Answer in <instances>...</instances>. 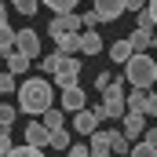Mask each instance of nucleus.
<instances>
[{
    "label": "nucleus",
    "instance_id": "nucleus-21",
    "mask_svg": "<svg viewBox=\"0 0 157 157\" xmlns=\"http://www.w3.org/2000/svg\"><path fill=\"white\" fill-rule=\"evenodd\" d=\"M40 121H44V128H48V132H51V128H66V121H62V110H55V106H51V110H48Z\"/></svg>",
    "mask_w": 157,
    "mask_h": 157
},
{
    "label": "nucleus",
    "instance_id": "nucleus-1",
    "mask_svg": "<svg viewBox=\"0 0 157 157\" xmlns=\"http://www.w3.org/2000/svg\"><path fill=\"white\" fill-rule=\"evenodd\" d=\"M18 113H29V117H44L55 102V91H51V84L48 80H40V77H29V80H22L18 84Z\"/></svg>",
    "mask_w": 157,
    "mask_h": 157
},
{
    "label": "nucleus",
    "instance_id": "nucleus-19",
    "mask_svg": "<svg viewBox=\"0 0 157 157\" xmlns=\"http://www.w3.org/2000/svg\"><path fill=\"white\" fill-rule=\"evenodd\" d=\"M110 150H113L117 157H128V154H132V143L124 139V132H117V128L110 132Z\"/></svg>",
    "mask_w": 157,
    "mask_h": 157
},
{
    "label": "nucleus",
    "instance_id": "nucleus-3",
    "mask_svg": "<svg viewBox=\"0 0 157 157\" xmlns=\"http://www.w3.org/2000/svg\"><path fill=\"white\" fill-rule=\"evenodd\" d=\"M102 106H106L110 121H117V117H124V113H128V95H124L121 80H117V84H110V88L102 91Z\"/></svg>",
    "mask_w": 157,
    "mask_h": 157
},
{
    "label": "nucleus",
    "instance_id": "nucleus-18",
    "mask_svg": "<svg viewBox=\"0 0 157 157\" xmlns=\"http://www.w3.org/2000/svg\"><path fill=\"white\" fill-rule=\"evenodd\" d=\"M55 44H59L62 55H77V51H80V33H59Z\"/></svg>",
    "mask_w": 157,
    "mask_h": 157
},
{
    "label": "nucleus",
    "instance_id": "nucleus-27",
    "mask_svg": "<svg viewBox=\"0 0 157 157\" xmlns=\"http://www.w3.org/2000/svg\"><path fill=\"white\" fill-rule=\"evenodd\" d=\"M40 4H48L51 11H59V15H62V11H73L80 0H40Z\"/></svg>",
    "mask_w": 157,
    "mask_h": 157
},
{
    "label": "nucleus",
    "instance_id": "nucleus-4",
    "mask_svg": "<svg viewBox=\"0 0 157 157\" xmlns=\"http://www.w3.org/2000/svg\"><path fill=\"white\" fill-rule=\"evenodd\" d=\"M77 73H80V59L77 55H62V59H59V70H55L59 88H73V84H77Z\"/></svg>",
    "mask_w": 157,
    "mask_h": 157
},
{
    "label": "nucleus",
    "instance_id": "nucleus-31",
    "mask_svg": "<svg viewBox=\"0 0 157 157\" xmlns=\"http://www.w3.org/2000/svg\"><path fill=\"white\" fill-rule=\"evenodd\" d=\"M139 29H154V15H150L146 7L139 11Z\"/></svg>",
    "mask_w": 157,
    "mask_h": 157
},
{
    "label": "nucleus",
    "instance_id": "nucleus-30",
    "mask_svg": "<svg viewBox=\"0 0 157 157\" xmlns=\"http://www.w3.org/2000/svg\"><path fill=\"white\" fill-rule=\"evenodd\" d=\"M11 154V135H7V128H0V157Z\"/></svg>",
    "mask_w": 157,
    "mask_h": 157
},
{
    "label": "nucleus",
    "instance_id": "nucleus-28",
    "mask_svg": "<svg viewBox=\"0 0 157 157\" xmlns=\"http://www.w3.org/2000/svg\"><path fill=\"white\" fill-rule=\"evenodd\" d=\"M59 59H62V51H55V55H44V59H40V70L55 73V70H59Z\"/></svg>",
    "mask_w": 157,
    "mask_h": 157
},
{
    "label": "nucleus",
    "instance_id": "nucleus-25",
    "mask_svg": "<svg viewBox=\"0 0 157 157\" xmlns=\"http://www.w3.org/2000/svg\"><path fill=\"white\" fill-rule=\"evenodd\" d=\"M7 157H44V150L26 143V146H11V154H7Z\"/></svg>",
    "mask_w": 157,
    "mask_h": 157
},
{
    "label": "nucleus",
    "instance_id": "nucleus-14",
    "mask_svg": "<svg viewBox=\"0 0 157 157\" xmlns=\"http://www.w3.org/2000/svg\"><path fill=\"white\" fill-rule=\"evenodd\" d=\"M88 139H91V146H88L91 157H110L113 154V150H110V132H91Z\"/></svg>",
    "mask_w": 157,
    "mask_h": 157
},
{
    "label": "nucleus",
    "instance_id": "nucleus-11",
    "mask_svg": "<svg viewBox=\"0 0 157 157\" xmlns=\"http://www.w3.org/2000/svg\"><path fill=\"white\" fill-rule=\"evenodd\" d=\"M150 99H154V95H150V88H135V91L128 95V110H132V113H146V117H150Z\"/></svg>",
    "mask_w": 157,
    "mask_h": 157
},
{
    "label": "nucleus",
    "instance_id": "nucleus-10",
    "mask_svg": "<svg viewBox=\"0 0 157 157\" xmlns=\"http://www.w3.org/2000/svg\"><path fill=\"white\" fill-rule=\"evenodd\" d=\"M84 99H88V95H84L77 84H73V88H62V99H59V106H62V110H70V113H77V110H84Z\"/></svg>",
    "mask_w": 157,
    "mask_h": 157
},
{
    "label": "nucleus",
    "instance_id": "nucleus-29",
    "mask_svg": "<svg viewBox=\"0 0 157 157\" xmlns=\"http://www.w3.org/2000/svg\"><path fill=\"white\" fill-rule=\"evenodd\" d=\"M0 91L7 95V91H18V84H15V73L7 70V73H0Z\"/></svg>",
    "mask_w": 157,
    "mask_h": 157
},
{
    "label": "nucleus",
    "instance_id": "nucleus-23",
    "mask_svg": "<svg viewBox=\"0 0 157 157\" xmlns=\"http://www.w3.org/2000/svg\"><path fill=\"white\" fill-rule=\"evenodd\" d=\"M11 7H15L18 15H26V18H29V15H37L40 0H11Z\"/></svg>",
    "mask_w": 157,
    "mask_h": 157
},
{
    "label": "nucleus",
    "instance_id": "nucleus-17",
    "mask_svg": "<svg viewBox=\"0 0 157 157\" xmlns=\"http://www.w3.org/2000/svg\"><path fill=\"white\" fill-rule=\"evenodd\" d=\"M99 51H102V37H99L95 29L80 33V55H99Z\"/></svg>",
    "mask_w": 157,
    "mask_h": 157
},
{
    "label": "nucleus",
    "instance_id": "nucleus-36",
    "mask_svg": "<svg viewBox=\"0 0 157 157\" xmlns=\"http://www.w3.org/2000/svg\"><path fill=\"white\" fill-rule=\"evenodd\" d=\"M91 113H95V117H99V121H110V113H106V106H102V102H99V106H95Z\"/></svg>",
    "mask_w": 157,
    "mask_h": 157
},
{
    "label": "nucleus",
    "instance_id": "nucleus-16",
    "mask_svg": "<svg viewBox=\"0 0 157 157\" xmlns=\"http://www.w3.org/2000/svg\"><path fill=\"white\" fill-rule=\"evenodd\" d=\"M4 66L18 77V73H29V55H22V51H7L4 55Z\"/></svg>",
    "mask_w": 157,
    "mask_h": 157
},
{
    "label": "nucleus",
    "instance_id": "nucleus-22",
    "mask_svg": "<svg viewBox=\"0 0 157 157\" xmlns=\"http://www.w3.org/2000/svg\"><path fill=\"white\" fill-rule=\"evenodd\" d=\"M51 146L55 150H70V132L66 128H51Z\"/></svg>",
    "mask_w": 157,
    "mask_h": 157
},
{
    "label": "nucleus",
    "instance_id": "nucleus-7",
    "mask_svg": "<svg viewBox=\"0 0 157 157\" xmlns=\"http://www.w3.org/2000/svg\"><path fill=\"white\" fill-rule=\"evenodd\" d=\"M121 121H124V139H128V143H132V139H143V132H146V113H132V110H128Z\"/></svg>",
    "mask_w": 157,
    "mask_h": 157
},
{
    "label": "nucleus",
    "instance_id": "nucleus-6",
    "mask_svg": "<svg viewBox=\"0 0 157 157\" xmlns=\"http://www.w3.org/2000/svg\"><path fill=\"white\" fill-rule=\"evenodd\" d=\"M95 11H99L102 22H117L121 15L128 11V4H124V0H95Z\"/></svg>",
    "mask_w": 157,
    "mask_h": 157
},
{
    "label": "nucleus",
    "instance_id": "nucleus-13",
    "mask_svg": "<svg viewBox=\"0 0 157 157\" xmlns=\"http://www.w3.org/2000/svg\"><path fill=\"white\" fill-rule=\"evenodd\" d=\"M128 40H132L135 51H146V48H154V44H157V33H154V29H139V26H135V29L128 33Z\"/></svg>",
    "mask_w": 157,
    "mask_h": 157
},
{
    "label": "nucleus",
    "instance_id": "nucleus-40",
    "mask_svg": "<svg viewBox=\"0 0 157 157\" xmlns=\"http://www.w3.org/2000/svg\"><path fill=\"white\" fill-rule=\"evenodd\" d=\"M0 59H4V55H0Z\"/></svg>",
    "mask_w": 157,
    "mask_h": 157
},
{
    "label": "nucleus",
    "instance_id": "nucleus-35",
    "mask_svg": "<svg viewBox=\"0 0 157 157\" xmlns=\"http://www.w3.org/2000/svg\"><path fill=\"white\" fill-rule=\"evenodd\" d=\"M124 4H128V11H135V15H139V11L146 7V0H124Z\"/></svg>",
    "mask_w": 157,
    "mask_h": 157
},
{
    "label": "nucleus",
    "instance_id": "nucleus-39",
    "mask_svg": "<svg viewBox=\"0 0 157 157\" xmlns=\"http://www.w3.org/2000/svg\"><path fill=\"white\" fill-rule=\"evenodd\" d=\"M0 22H7V11H4V4H0Z\"/></svg>",
    "mask_w": 157,
    "mask_h": 157
},
{
    "label": "nucleus",
    "instance_id": "nucleus-32",
    "mask_svg": "<svg viewBox=\"0 0 157 157\" xmlns=\"http://www.w3.org/2000/svg\"><path fill=\"white\" fill-rule=\"evenodd\" d=\"M110 84H113V77H110V73H99V77H95V88H99V95H102Z\"/></svg>",
    "mask_w": 157,
    "mask_h": 157
},
{
    "label": "nucleus",
    "instance_id": "nucleus-34",
    "mask_svg": "<svg viewBox=\"0 0 157 157\" xmlns=\"http://www.w3.org/2000/svg\"><path fill=\"white\" fill-rule=\"evenodd\" d=\"M143 143H150V146H157V128H146V132H143Z\"/></svg>",
    "mask_w": 157,
    "mask_h": 157
},
{
    "label": "nucleus",
    "instance_id": "nucleus-37",
    "mask_svg": "<svg viewBox=\"0 0 157 157\" xmlns=\"http://www.w3.org/2000/svg\"><path fill=\"white\" fill-rule=\"evenodd\" d=\"M146 11L154 15V26H157V0H150V4H146Z\"/></svg>",
    "mask_w": 157,
    "mask_h": 157
},
{
    "label": "nucleus",
    "instance_id": "nucleus-5",
    "mask_svg": "<svg viewBox=\"0 0 157 157\" xmlns=\"http://www.w3.org/2000/svg\"><path fill=\"white\" fill-rule=\"evenodd\" d=\"M80 26H84V18H80L77 11H62V15H55V18H51L48 33H51V37H59V33H77Z\"/></svg>",
    "mask_w": 157,
    "mask_h": 157
},
{
    "label": "nucleus",
    "instance_id": "nucleus-20",
    "mask_svg": "<svg viewBox=\"0 0 157 157\" xmlns=\"http://www.w3.org/2000/svg\"><path fill=\"white\" fill-rule=\"evenodd\" d=\"M15 29L7 26V22H0V55H7V51H15Z\"/></svg>",
    "mask_w": 157,
    "mask_h": 157
},
{
    "label": "nucleus",
    "instance_id": "nucleus-12",
    "mask_svg": "<svg viewBox=\"0 0 157 157\" xmlns=\"http://www.w3.org/2000/svg\"><path fill=\"white\" fill-rule=\"evenodd\" d=\"M73 128H77L80 135H91V132H99V117L84 106V110H77V113H73Z\"/></svg>",
    "mask_w": 157,
    "mask_h": 157
},
{
    "label": "nucleus",
    "instance_id": "nucleus-2",
    "mask_svg": "<svg viewBox=\"0 0 157 157\" xmlns=\"http://www.w3.org/2000/svg\"><path fill=\"white\" fill-rule=\"evenodd\" d=\"M124 80H128L132 88H150V84H157V62L146 51H135V55L124 62Z\"/></svg>",
    "mask_w": 157,
    "mask_h": 157
},
{
    "label": "nucleus",
    "instance_id": "nucleus-33",
    "mask_svg": "<svg viewBox=\"0 0 157 157\" xmlns=\"http://www.w3.org/2000/svg\"><path fill=\"white\" fill-rule=\"evenodd\" d=\"M66 154H70V157H91V150H88V146H70Z\"/></svg>",
    "mask_w": 157,
    "mask_h": 157
},
{
    "label": "nucleus",
    "instance_id": "nucleus-26",
    "mask_svg": "<svg viewBox=\"0 0 157 157\" xmlns=\"http://www.w3.org/2000/svg\"><path fill=\"white\" fill-rule=\"evenodd\" d=\"M128 157H157V146H150V143L139 139V143L132 146V154H128Z\"/></svg>",
    "mask_w": 157,
    "mask_h": 157
},
{
    "label": "nucleus",
    "instance_id": "nucleus-38",
    "mask_svg": "<svg viewBox=\"0 0 157 157\" xmlns=\"http://www.w3.org/2000/svg\"><path fill=\"white\" fill-rule=\"evenodd\" d=\"M150 117H157V95L150 99Z\"/></svg>",
    "mask_w": 157,
    "mask_h": 157
},
{
    "label": "nucleus",
    "instance_id": "nucleus-24",
    "mask_svg": "<svg viewBox=\"0 0 157 157\" xmlns=\"http://www.w3.org/2000/svg\"><path fill=\"white\" fill-rule=\"evenodd\" d=\"M18 117V106H7V102H0V128H11Z\"/></svg>",
    "mask_w": 157,
    "mask_h": 157
},
{
    "label": "nucleus",
    "instance_id": "nucleus-8",
    "mask_svg": "<svg viewBox=\"0 0 157 157\" xmlns=\"http://www.w3.org/2000/svg\"><path fill=\"white\" fill-rule=\"evenodd\" d=\"M15 51H22V55L37 59V55H40V37L33 33V29H22V33L15 37Z\"/></svg>",
    "mask_w": 157,
    "mask_h": 157
},
{
    "label": "nucleus",
    "instance_id": "nucleus-9",
    "mask_svg": "<svg viewBox=\"0 0 157 157\" xmlns=\"http://www.w3.org/2000/svg\"><path fill=\"white\" fill-rule=\"evenodd\" d=\"M26 143L29 146H51V132L44 128V121H29V128H26Z\"/></svg>",
    "mask_w": 157,
    "mask_h": 157
},
{
    "label": "nucleus",
    "instance_id": "nucleus-15",
    "mask_svg": "<svg viewBox=\"0 0 157 157\" xmlns=\"http://www.w3.org/2000/svg\"><path fill=\"white\" fill-rule=\"evenodd\" d=\"M132 55H135V48H132V40H128V37H124V40H113V44H110V59H113L117 66H124Z\"/></svg>",
    "mask_w": 157,
    "mask_h": 157
}]
</instances>
